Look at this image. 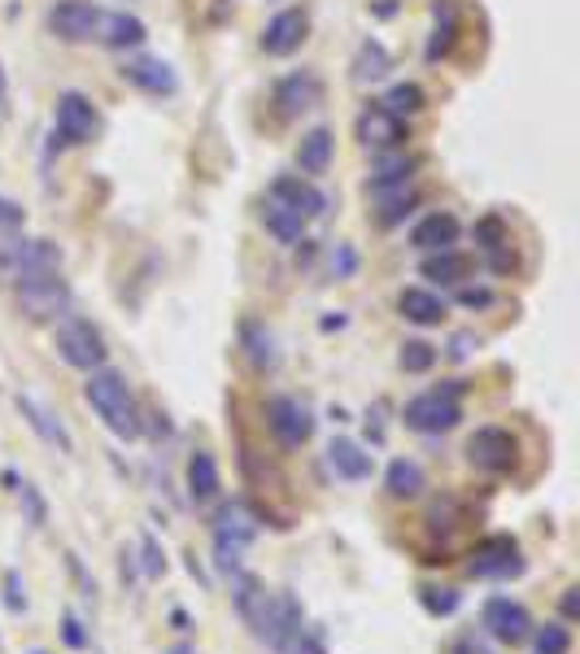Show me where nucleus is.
Returning <instances> with one entry per match:
<instances>
[{
	"label": "nucleus",
	"instance_id": "f257e3e1",
	"mask_svg": "<svg viewBox=\"0 0 580 654\" xmlns=\"http://www.w3.org/2000/svg\"><path fill=\"white\" fill-rule=\"evenodd\" d=\"M83 397H88V406L101 414V423H105L114 436L136 441V436L144 432V423H140V406H136V397H131L127 375H118V371H109V366H96V371H88Z\"/></svg>",
	"mask_w": 580,
	"mask_h": 654
},
{
	"label": "nucleus",
	"instance_id": "f03ea898",
	"mask_svg": "<svg viewBox=\"0 0 580 654\" xmlns=\"http://www.w3.org/2000/svg\"><path fill=\"white\" fill-rule=\"evenodd\" d=\"M459 397H463V384L450 379V384H441V388H428V393L410 397L406 410H402V419H406L410 432L441 436V432L459 428V419H463V401H459Z\"/></svg>",
	"mask_w": 580,
	"mask_h": 654
},
{
	"label": "nucleus",
	"instance_id": "7ed1b4c3",
	"mask_svg": "<svg viewBox=\"0 0 580 654\" xmlns=\"http://www.w3.org/2000/svg\"><path fill=\"white\" fill-rule=\"evenodd\" d=\"M250 629H254V638L263 642V646H280L289 633H297L301 624H305V616H301V603L292 598L289 589H263L258 598H254V607L241 616Z\"/></svg>",
	"mask_w": 580,
	"mask_h": 654
},
{
	"label": "nucleus",
	"instance_id": "20e7f679",
	"mask_svg": "<svg viewBox=\"0 0 580 654\" xmlns=\"http://www.w3.org/2000/svg\"><path fill=\"white\" fill-rule=\"evenodd\" d=\"M13 289H18L22 315L35 319V324H48V319H57V315L70 311V289H66V280H61V267H57V271L22 276V280H13Z\"/></svg>",
	"mask_w": 580,
	"mask_h": 654
},
{
	"label": "nucleus",
	"instance_id": "39448f33",
	"mask_svg": "<svg viewBox=\"0 0 580 654\" xmlns=\"http://www.w3.org/2000/svg\"><path fill=\"white\" fill-rule=\"evenodd\" d=\"M258 537V515L245 506V502H228L223 511H219V519H214V563L223 568V572H236L241 568V554H245V546Z\"/></svg>",
	"mask_w": 580,
	"mask_h": 654
},
{
	"label": "nucleus",
	"instance_id": "423d86ee",
	"mask_svg": "<svg viewBox=\"0 0 580 654\" xmlns=\"http://www.w3.org/2000/svg\"><path fill=\"white\" fill-rule=\"evenodd\" d=\"M96 131H101L96 105H92L83 92H61V96H57V109H53V136H57V144L83 149V144L96 140Z\"/></svg>",
	"mask_w": 580,
	"mask_h": 654
},
{
	"label": "nucleus",
	"instance_id": "0eeeda50",
	"mask_svg": "<svg viewBox=\"0 0 580 654\" xmlns=\"http://www.w3.org/2000/svg\"><path fill=\"white\" fill-rule=\"evenodd\" d=\"M524 550H520V541L515 537H507V533H498V537H485L476 550H472V559H467V572L476 576V581H511V576H524Z\"/></svg>",
	"mask_w": 580,
	"mask_h": 654
},
{
	"label": "nucleus",
	"instance_id": "6e6552de",
	"mask_svg": "<svg viewBox=\"0 0 580 654\" xmlns=\"http://www.w3.org/2000/svg\"><path fill=\"white\" fill-rule=\"evenodd\" d=\"M57 353L74 371H96L109 358L101 327H92L88 319H61V327H57Z\"/></svg>",
	"mask_w": 580,
	"mask_h": 654
},
{
	"label": "nucleus",
	"instance_id": "1a4fd4ad",
	"mask_svg": "<svg viewBox=\"0 0 580 654\" xmlns=\"http://www.w3.org/2000/svg\"><path fill=\"white\" fill-rule=\"evenodd\" d=\"M101 17H105V9L96 0H57L48 9V31L66 44H96Z\"/></svg>",
	"mask_w": 580,
	"mask_h": 654
},
{
	"label": "nucleus",
	"instance_id": "9d476101",
	"mask_svg": "<svg viewBox=\"0 0 580 654\" xmlns=\"http://www.w3.org/2000/svg\"><path fill=\"white\" fill-rule=\"evenodd\" d=\"M515 454H520V441L507 432V428H476L467 436V463L476 471H489V476H502L515 467Z\"/></svg>",
	"mask_w": 580,
	"mask_h": 654
},
{
	"label": "nucleus",
	"instance_id": "9b49d317",
	"mask_svg": "<svg viewBox=\"0 0 580 654\" xmlns=\"http://www.w3.org/2000/svg\"><path fill=\"white\" fill-rule=\"evenodd\" d=\"M480 624H485V633H489L494 642H502V646H520V642L533 638V616H529V607L515 603V598H489Z\"/></svg>",
	"mask_w": 580,
	"mask_h": 654
},
{
	"label": "nucleus",
	"instance_id": "f8f14e48",
	"mask_svg": "<svg viewBox=\"0 0 580 654\" xmlns=\"http://www.w3.org/2000/svg\"><path fill=\"white\" fill-rule=\"evenodd\" d=\"M267 428L276 432V441L280 445H305L310 436H314V414H310V406L305 401H297V397H271L267 401Z\"/></svg>",
	"mask_w": 580,
	"mask_h": 654
},
{
	"label": "nucleus",
	"instance_id": "ddd939ff",
	"mask_svg": "<svg viewBox=\"0 0 580 654\" xmlns=\"http://www.w3.org/2000/svg\"><path fill=\"white\" fill-rule=\"evenodd\" d=\"M358 140H362V149H371V153H393V149H402L406 144V122L397 118V114H388L384 105H367L362 114H358Z\"/></svg>",
	"mask_w": 580,
	"mask_h": 654
},
{
	"label": "nucleus",
	"instance_id": "4468645a",
	"mask_svg": "<svg viewBox=\"0 0 580 654\" xmlns=\"http://www.w3.org/2000/svg\"><path fill=\"white\" fill-rule=\"evenodd\" d=\"M323 105V79L314 70H292L276 83V109L280 118H301Z\"/></svg>",
	"mask_w": 580,
	"mask_h": 654
},
{
	"label": "nucleus",
	"instance_id": "2eb2a0df",
	"mask_svg": "<svg viewBox=\"0 0 580 654\" xmlns=\"http://www.w3.org/2000/svg\"><path fill=\"white\" fill-rule=\"evenodd\" d=\"M57 267H61V254L48 241H13L0 249V271L9 280L35 276V271H57Z\"/></svg>",
	"mask_w": 580,
	"mask_h": 654
},
{
	"label": "nucleus",
	"instance_id": "dca6fc26",
	"mask_svg": "<svg viewBox=\"0 0 580 654\" xmlns=\"http://www.w3.org/2000/svg\"><path fill=\"white\" fill-rule=\"evenodd\" d=\"M310 35V17L305 9H280L267 26H263V52L267 57H292Z\"/></svg>",
	"mask_w": 580,
	"mask_h": 654
},
{
	"label": "nucleus",
	"instance_id": "f3484780",
	"mask_svg": "<svg viewBox=\"0 0 580 654\" xmlns=\"http://www.w3.org/2000/svg\"><path fill=\"white\" fill-rule=\"evenodd\" d=\"M123 79H127L131 87L149 92V96H175V87H179L175 70H171L162 57H131V61L123 66Z\"/></svg>",
	"mask_w": 580,
	"mask_h": 654
},
{
	"label": "nucleus",
	"instance_id": "a211bd4d",
	"mask_svg": "<svg viewBox=\"0 0 580 654\" xmlns=\"http://www.w3.org/2000/svg\"><path fill=\"white\" fill-rule=\"evenodd\" d=\"M144 39H149V31H144V22H140L136 13L105 9L101 31H96V44H105V48H114V52H127V48H140Z\"/></svg>",
	"mask_w": 580,
	"mask_h": 654
},
{
	"label": "nucleus",
	"instance_id": "6ab92c4d",
	"mask_svg": "<svg viewBox=\"0 0 580 654\" xmlns=\"http://www.w3.org/2000/svg\"><path fill=\"white\" fill-rule=\"evenodd\" d=\"M267 197H276V201H285L289 210H297L301 219H318L323 214V192L310 184V179H301V175H280L276 184H271V192Z\"/></svg>",
	"mask_w": 580,
	"mask_h": 654
},
{
	"label": "nucleus",
	"instance_id": "aec40b11",
	"mask_svg": "<svg viewBox=\"0 0 580 654\" xmlns=\"http://www.w3.org/2000/svg\"><path fill=\"white\" fill-rule=\"evenodd\" d=\"M454 241H459V219H454V214H445V210H437V214L419 219V223H415V232H410V245H415L419 254L454 249Z\"/></svg>",
	"mask_w": 580,
	"mask_h": 654
},
{
	"label": "nucleus",
	"instance_id": "412c9836",
	"mask_svg": "<svg viewBox=\"0 0 580 654\" xmlns=\"http://www.w3.org/2000/svg\"><path fill=\"white\" fill-rule=\"evenodd\" d=\"M327 467H332L340 480H367V476H371V467H375V458H371L358 441L336 436V441L327 445Z\"/></svg>",
	"mask_w": 580,
	"mask_h": 654
},
{
	"label": "nucleus",
	"instance_id": "4be33fe9",
	"mask_svg": "<svg viewBox=\"0 0 580 654\" xmlns=\"http://www.w3.org/2000/svg\"><path fill=\"white\" fill-rule=\"evenodd\" d=\"M332 153H336V140H332V131L327 127H314V131H305L301 136V144H297V166H301V175H327V166H332Z\"/></svg>",
	"mask_w": 580,
	"mask_h": 654
},
{
	"label": "nucleus",
	"instance_id": "5701e85b",
	"mask_svg": "<svg viewBox=\"0 0 580 654\" xmlns=\"http://www.w3.org/2000/svg\"><path fill=\"white\" fill-rule=\"evenodd\" d=\"M397 311H402V319H410L419 327L445 324V302L437 293H428V289H402L397 293Z\"/></svg>",
	"mask_w": 580,
	"mask_h": 654
},
{
	"label": "nucleus",
	"instance_id": "b1692460",
	"mask_svg": "<svg viewBox=\"0 0 580 654\" xmlns=\"http://www.w3.org/2000/svg\"><path fill=\"white\" fill-rule=\"evenodd\" d=\"M419 276L432 280V284H463V280L472 276V258H467V254H454V249H437V254L424 258Z\"/></svg>",
	"mask_w": 580,
	"mask_h": 654
},
{
	"label": "nucleus",
	"instance_id": "393cba45",
	"mask_svg": "<svg viewBox=\"0 0 580 654\" xmlns=\"http://www.w3.org/2000/svg\"><path fill=\"white\" fill-rule=\"evenodd\" d=\"M18 410L26 414V423H31L48 445H57L61 454H70V432L61 428V419H53V410H44L35 397H18Z\"/></svg>",
	"mask_w": 580,
	"mask_h": 654
},
{
	"label": "nucleus",
	"instance_id": "a878e982",
	"mask_svg": "<svg viewBox=\"0 0 580 654\" xmlns=\"http://www.w3.org/2000/svg\"><path fill=\"white\" fill-rule=\"evenodd\" d=\"M188 493H193V502H210L219 493V463H214V454L197 449L188 458Z\"/></svg>",
	"mask_w": 580,
	"mask_h": 654
},
{
	"label": "nucleus",
	"instance_id": "bb28decb",
	"mask_svg": "<svg viewBox=\"0 0 580 654\" xmlns=\"http://www.w3.org/2000/svg\"><path fill=\"white\" fill-rule=\"evenodd\" d=\"M263 223H267V232H271L276 241H285V245H292V241H301V232L310 227V219H301L297 210H289V206H285V201H276V197H267Z\"/></svg>",
	"mask_w": 580,
	"mask_h": 654
},
{
	"label": "nucleus",
	"instance_id": "cd10ccee",
	"mask_svg": "<svg viewBox=\"0 0 580 654\" xmlns=\"http://www.w3.org/2000/svg\"><path fill=\"white\" fill-rule=\"evenodd\" d=\"M384 489H388V498H419L424 493V467L415 458H393Z\"/></svg>",
	"mask_w": 580,
	"mask_h": 654
},
{
	"label": "nucleus",
	"instance_id": "c85d7f7f",
	"mask_svg": "<svg viewBox=\"0 0 580 654\" xmlns=\"http://www.w3.org/2000/svg\"><path fill=\"white\" fill-rule=\"evenodd\" d=\"M241 336H245V349H250L254 366L271 371V366L280 362V353H276V340H271V331H267L263 324H245V327H241Z\"/></svg>",
	"mask_w": 580,
	"mask_h": 654
},
{
	"label": "nucleus",
	"instance_id": "c756f323",
	"mask_svg": "<svg viewBox=\"0 0 580 654\" xmlns=\"http://www.w3.org/2000/svg\"><path fill=\"white\" fill-rule=\"evenodd\" d=\"M388 74V52H384V44H362L358 48V61H353V79L358 83H375V79H384Z\"/></svg>",
	"mask_w": 580,
	"mask_h": 654
},
{
	"label": "nucleus",
	"instance_id": "7c9ffc66",
	"mask_svg": "<svg viewBox=\"0 0 580 654\" xmlns=\"http://www.w3.org/2000/svg\"><path fill=\"white\" fill-rule=\"evenodd\" d=\"M459 524H463V506H459L450 493H445V498H437V502L428 506V533H432V537H441V541H445Z\"/></svg>",
	"mask_w": 580,
	"mask_h": 654
},
{
	"label": "nucleus",
	"instance_id": "2f4dec72",
	"mask_svg": "<svg viewBox=\"0 0 580 654\" xmlns=\"http://www.w3.org/2000/svg\"><path fill=\"white\" fill-rule=\"evenodd\" d=\"M375 201H380V214H375V223H380V227H393V223H402V219L415 210V192H410V188L380 192Z\"/></svg>",
	"mask_w": 580,
	"mask_h": 654
},
{
	"label": "nucleus",
	"instance_id": "473e14b6",
	"mask_svg": "<svg viewBox=\"0 0 580 654\" xmlns=\"http://www.w3.org/2000/svg\"><path fill=\"white\" fill-rule=\"evenodd\" d=\"M380 105H384L388 114H397V118H410V114L424 109V87H419V83H397Z\"/></svg>",
	"mask_w": 580,
	"mask_h": 654
},
{
	"label": "nucleus",
	"instance_id": "72a5a7b5",
	"mask_svg": "<svg viewBox=\"0 0 580 654\" xmlns=\"http://www.w3.org/2000/svg\"><path fill=\"white\" fill-rule=\"evenodd\" d=\"M280 654H327V642H323V633L318 629H310V624H301L297 633H289L280 646Z\"/></svg>",
	"mask_w": 580,
	"mask_h": 654
},
{
	"label": "nucleus",
	"instance_id": "f704fd0d",
	"mask_svg": "<svg viewBox=\"0 0 580 654\" xmlns=\"http://www.w3.org/2000/svg\"><path fill=\"white\" fill-rule=\"evenodd\" d=\"M432 362H437V349H432L428 340H406V344H402V371L419 375V371H428Z\"/></svg>",
	"mask_w": 580,
	"mask_h": 654
},
{
	"label": "nucleus",
	"instance_id": "c9c22d12",
	"mask_svg": "<svg viewBox=\"0 0 580 654\" xmlns=\"http://www.w3.org/2000/svg\"><path fill=\"white\" fill-rule=\"evenodd\" d=\"M419 603H424L432 616H454L463 598H459V589H437V585H424V589H419Z\"/></svg>",
	"mask_w": 580,
	"mask_h": 654
},
{
	"label": "nucleus",
	"instance_id": "e433bc0d",
	"mask_svg": "<svg viewBox=\"0 0 580 654\" xmlns=\"http://www.w3.org/2000/svg\"><path fill=\"white\" fill-rule=\"evenodd\" d=\"M568 651H572V629L568 624L537 629V654H568Z\"/></svg>",
	"mask_w": 580,
	"mask_h": 654
},
{
	"label": "nucleus",
	"instance_id": "4c0bfd02",
	"mask_svg": "<svg viewBox=\"0 0 580 654\" xmlns=\"http://www.w3.org/2000/svg\"><path fill=\"white\" fill-rule=\"evenodd\" d=\"M22 502H26V524H31V528H44L48 511H44V502H39L35 484H22Z\"/></svg>",
	"mask_w": 580,
	"mask_h": 654
},
{
	"label": "nucleus",
	"instance_id": "58836bf2",
	"mask_svg": "<svg viewBox=\"0 0 580 654\" xmlns=\"http://www.w3.org/2000/svg\"><path fill=\"white\" fill-rule=\"evenodd\" d=\"M162 572H166V559H162L158 541H153V537H144V576H149V581H158Z\"/></svg>",
	"mask_w": 580,
	"mask_h": 654
},
{
	"label": "nucleus",
	"instance_id": "ea45409f",
	"mask_svg": "<svg viewBox=\"0 0 580 654\" xmlns=\"http://www.w3.org/2000/svg\"><path fill=\"white\" fill-rule=\"evenodd\" d=\"M61 638H66V646H70V651H88V633H83V624H79L74 616H66V620H61Z\"/></svg>",
	"mask_w": 580,
	"mask_h": 654
},
{
	"label": "nucleus",
	"instance_id": "a19ab883",
	"mask_svg": "<svg viewBox=\"0 0 580 654\" xmlns=\"http://www.w3.org/2000/svg\"><path fill=\"white\" fill-rule=\"evenodd\" d=\"M18 227H22V206L0 197V232H18Z\"/></svg>",
	"mask_w": 580,
	"mask_h": 654
},
{
	"label": "nucleus",
	"instance_id": "79ce46f5",
	"mask_svg": "<svg viewBox=\"0 0 580 654\" xmlns=\"http://www.w3.org/2000/svg\"><path fill=\"white\" fill-rule=\"evenodd\" d=\"M4 589H9V594H4V603H9L13 611H22V607H26V594H22V585H18V572H9V576H4Z\"/></svg>",
	"mask_w": 580,
	"mask_h": 654
},
{
	"label": "nucleus",
	"instance_id": "37998d69",
	"mask_svg": "<svg viewBox=\"0 0 580 654\" xmlns=\"http://www.w3.org/2000/svg\"><path fill=\"white\" fill-rule=\"evenodd\" d=\"M459 302L476 311V306H489V302H494V293H489V289H463V293H459Z\"/></svg>",
	"mask_w": 580,
	"mask_h": 654
},
{
	"label": "nucleus",
	"instance_id": "c03bdc74",
	"mask_svg": "<svg viewBox=\"0 0 580 654\" xmlns=\"http://www.w3.org/2000/svg\"><path fill=\"white\" fill-rule=\"evenodd\" d=\"M580 589H564V616H568V620H577L580 616V598H577Z\"/></svg>",
	"mask_w": 580,
	"mask_h": 654
},
{
	"label": "nucleus",
	"instance_id": "a18cd8bd",
	"mask_svg": "<svg viewBox=\"0 0 580 654\" xmlns=\"http://www.w3.org/2000/svg\"><path fill=\"white\" fill-rule=\"evenodd\" d=\"M35 654H44V651H35Z\"/></svg>",
	"mask_w": 580,
	"mask_h": 654
}]
</instances>
